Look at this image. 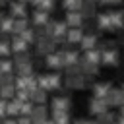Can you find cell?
Here are the masks:
<instances>
[{"mask_svg":"<svg viewBox=\"0 0 124 124\" xmlns=\"http://www.w3.org/2000/svg\"><path fill=\"white\" fill-rule=\"evenodd\" d=\"M62 81V76L52 72V74H43V76H37V85L39 89L43 91H50V89H56Z\"/></svg>","mask_w":124,"mask_h":124,"instance_id":"obj_1","label":"cell"},{"mask_svg":"<svg viewBox=\"0 0 124 124\" xmlns=\"http://www.w3.org/2000/svg\"><path fill=\"white\" fill-rule=\"evenodd\" d=\"M101 62L107 66H116L118 64V52L114 48V43H107L105 48L101 50Z\"/></svg>","mask_w":124,"mask_h":124,"instance_id":"obj_2","label":"cell"},{"mask_svg":"<svg viewBox=\"0 0 124 124\" xmlns=\"http://www.w3.org/2000/svg\"><path fill=\"white\" fill-rule=\"evenodd\" d=\"M54 48H56V43L50 37H37V52L39 54L48 56L50 52H54Z\"/></svg>","mask_w":124,"mask_h":124,"instance_id":"obj_3","label":"cell"},{"mask_svg":"<svg viewBox=\"0 0 124 124\" xmlns=\"http://www.w3.org/2000/svg\"><path fill=\"white\" fill-rule=\"evenodd\" d=\"M72 107V101L68 95H56L52 99V112H68Z\"/></svg>","mask_w":124,"mask_h":124,"instance_id":"obj_4","label":"cell"},{"mask_svg":"<svg viewBox=\"0 0 124 124\" xmlns=\"http://www.w3.org/2000/svg\"><path fill=\"white\" fill-rule=\"evenodd\" d=\"M64 83L70 89H81V87H85V76L83 74H66Z\"/></svg>","mask_w":124,"mask_h":124,"instance_id":"obj_5","label":"cell"},{"mask_svg":"<svg viewBox=\"0 0 124 124\" xmlns=\"http://www.w3.org/2000/svg\"><path fill=\"white\" fill-rule=\"evenodd\" d=\"M108 107H124V93L122 89H110L108 95L105 97Z\"/></svg>","mask_w":124,"mask_h":124,"instance_id":"obj_6","label":"cell"},{"mask_svg":"<svg viewBox=\"0 0 124 124\" xmlns=\"http://www.w3.org/2000/svg\"><path fill=\"white\" fill-rule=\"evenodd\" d=\"M29 118H31V124H43L48 118L46 116V107L45 105H35L31 114H29Z\"/></svg>","mask_w":124,"mask_h":124,"instance_id":"obj_7","label":"cell"},{"mask_svg":"<svg viewBox=\"0 0 124 124\" xmlns=\"http://www.w3.org/2000/svg\"><path fill=\"white\" fill-rule=\"evenodd\" d=\"M66 33H68V25H66L64 21H54V27H52V35H50V39H52L54 43H60V41L66 39Z\"/></svg>","mask_w":124,"mask_h":124,"instance_id":"obj_8","label":"cell"},{"mask_svg":"<svg viewBox=\"0 0 124 124\" xmlns=\"http://www.w3.org/2000/svg\"><path fill=\"white\" fill-rule=\"evenodd\" d=\"M45 64H46L48 68H52V70H60V68H64L62 52H60V50H54V52H50V54L45 58Z\"/></svg>","mask_w":124,"mask_h":124,"instance_id":"obj_9","label":"cell"},{"mask_svg":"<svg viewBox=\"0 0 124 124\" xmlns=\"http://www.w3.org/2000/svg\"><path fill=\"white\" fill-rule=\"evenodd\" d=\"M10 16H12L14 19L27 17V4H25V2H12V4H10Z\"/></svg>","mask_w":124,"mask_h":124,"instance_id":"obj_10","label":"cell"},{"mask_svg":"<svg viewBox=\"0 0 124 124\" xmlns=\"http://www.w3.org/2000/svg\"><path fill=\"white\" fill-rule=\"evenodd\" d=\"M89 110L93 112V114H103V112H107L108 110V105H107V101L105 99H97V97H93L91 101H89Z\"/></svg>","mask_w":124,"mask_h":124,"instance_id":"obj_11","label":"cell"},{"mask_svg":"<svg viewBox=\"0 0 124 124\" xmlns=\"http://www.w3.org/2000/svg\"><path fill=\"white\" fill-rule=\"evenodd\" d=\"M62 60H64V68H72L79 64V54L76 50H62Z\"/></svg>","mask_w":124,"mask_h":124,"instance_id":"obj_12","label":"cell"},{"mask_svg":"<svg viewBox=\"0 0 124 124\" xmlns=\"http://www.w3.org/2000/svg\"><path fill=\"white\" fill-rule=\"evenodd\" d=\"M83 27H70L68 29V33H66V41L70 43V45H76V43H79L81 39H83Z\"/></svg>","mask_w":124,"mask_h":124,"instance_id":"obj_13","label":"cell"},{"mask_svg":"<svg viewBox=\"0 0 124 124\" xmlns=\"http://www.w3.org/2000/svg\"><path fill=\"white\" fill-rule=\"evenodd\" d=\"M64 23L70 25V27H81V23H83V16H81L79 12H66V19H64Z\"/></svg>","mask_w":124,"mask_h":124,"instance_id":"obj_14","label":"cell"},{"mask_svg":"<svg viewBox=\"0 0 124 124\" xmlns=\"http://www.w3.org/2000/svg\"><path fill=\"white\" fill-rule=\"evenodd\" d=\"M110 89H112V87H110V83H107V81L95 83V85H93V97H97V99H105V97L108 95Z\"/></svg>","mask_w":124,"mask_h":124,"instance_id":"obj_15","label":"cell"},{"mask_svg":"<svg viewBox=\"0 0 124 124\" xmlns=\"http://www.w3.org/2000/svg\"><path fill=\"white\" fill-rule=\"evenodd\" d=\"M10 46H12V52H16V54L27 52V43H25L19 35H14V39L10 41Z\"/></svg>","mask_w":124,"mask_h":124,"instance_id":"obj_16","label":"cell"},{"mask_svg":"<svg viewBox=\"0 0 124 124\" xmlns=\"http://www.w3.org/2000/svg\"><path fill=\"white\" fill-rule=\"evenodd\" d=\"M108 17H110V29L120 27V25L124 23V12H122V10H112V12H108Z\"/></svg>","mask_w":124,"mask_h":124,"instance_id":"obj_17","label":"cell"},{"mask_svg":"<svg viewBox=\"0 0 124 124\" xmlns=\"http://www.w3.org/2000/svg\"><path fill=\"white\" fill-rule=\"evenodd\" d=\"M79 45H81V48H85V52L87 50H93L97 46V35H93V33L83 35V39L79 41Z\"/></svg>","mask_w":124,"mask_h":124,"instance_id":"obj_18","label":"cell"},{"mask_svg":"<svg viewBox=\"0 0 124 124\" xmlns=\"http://www.w3.org/2000/svg\"><path fill=\"white\" fill-rule=\"evenodd\" d=\"M95 10H97L95 2L87 0V2H83V4H81V10H79V14H81V16H83V19H85V17H93V16H95Z\"/></svg>","mask_w":124,"mask_h":124,"instance_id":"obj_19","label":"cell"},{"mask_svg":"<svg viewBox=\"0 0 124 124\" xmlns=\"http://www.w3.org/2000/svg\"><path fill=\"white\" fill-rule=\"evenodd\" d=\"M31 19H33V23L37 25V27H41V25H45L50 17H48V14L46 12H41V10H35L33 12V16H31Z\"/></svg>","mask_w":124,"mask_h":124,"instance_id":"obj_20","label":"cell"},{"mask_svg":"<svg viewBox=\"0 0 124 124\" xmlns=\"http://www.w3.org/2000/svg\"><path fill=\"white\" fill-rule=\"evenodd\" d=\"M83 60H85V62H89V64H93V66H97V64L101 62V50H99V48L87 50V52H85V56H83Z\"/></svg>","mask_w":124,"mask_h":124,"instance_id":"obj_21","label":"cell"},{"mask_svg":"<svg viewBox=\"0 0 124 124\" xmlns=\"http://www.w3.org/2000/svg\"><path fill=\"white\" fill-rule=\"evenodd\" d=\"M79 70H81V74L87 78V76H95L99 70H97V66H93V64H89V62H85L83 58H79Z\"/></svg>","mask_w":124,"mask_h":124,"instance_id":"obj_22","label":"cell"},{"mask_svg":"<svg viewBox=\"0 0 124 124\" xmlns=\"http://www.w3.org/2000/svg\"><path fill=\"white\" fill-rule=\"evenodd\" d=\"M0 33H14V17L4 16L0 21Z\"/></svg>","mask_w":124,"mask_h":124,"instance_id":"obj_23","label":"cell"},{"mask_svg":"<svg viewBox=\"0 0 124 124\" xmlns=\"http://www.w3.org/2000/svg\"><path fill=\"white\" fill-rule=\"evenodd\" d=\"M29 99H31V103L33 105H43L45 101H46V91H43V89H35L31 95H29Z\"/></svg>","mask_w":124,"mask_h":124,"instance_id":"obj_24","label":"cell"},{"mask_svg":"<svg viewBox=\"0 0 124 124\" xmlns=\"http://www.w3.org/2000/svg\"><path fill=\"white\" fill-rule=\"evenodd\" d=\"M19 110H21V103H19V101L12 99V101L6 103V114H8V116H16V114H19Z\"/></svg>","mask_w":124,"mask_h":124,"instance_id":"obj_25","label":"cell"},{"mask_svg":"<svg viewBox=\"0 0 124 124\" xmlns=\"http://www.w3.org/2000/svg\"><path fill=\"white\" fill-rule=\"evenodd\" d=\"M25 64H31V54H29V52H19V54H16V58H14V68L25 66Z\"/></svg>","mask_w":124,"mask_h":124,"instance_id":"obj_26","label":"cell"},{"mask_svg":"<svg viewBox=\"0 0 124 124\" xmlns=\"http://www.w3.org/2000/svg\"><path fill=\"white\" fill-rule=\"evenodd\" d=\"M52 122L54 124H72L68 112H52Z\"/></svg>","mask_w":124,"mask_h":124,"instance_id":"obj_27","label":"cell"},{"mask_svg":"<svg viewBox=\"0 0 124 124\" xmlns=\"http://www.w3.org/2000/svg\"><path fill=\"white\" fill-rule=\"evenodd\" d=\"M81 0H68V2H64L62 4V8L66 10V12H79L81 10Z\"/></svg>","mask_w":124,"mask_h":124,"instance_id":"obj_28","label":"cell"},{"mask_svg":"<svg viewBox=\"0 0 124 124\" xmlns=\"http://www.w3.org/2000/svg\"><path fill=\"white\" fill-rule=\"evenodd\" d=\"M25 29H27V17L14 19V35H21Z\"/></svg>","mask_w":124,"mask_h":124,"instance_id":"obj_29","label":"cell"},{"mask_svg":"<svg viewBox=\"0 0 124 124\" xmlns=\"http://www.w3.org/2000/svg\"><path fill=\"white\" fill-rule=\"evenodd\" d=\"M14 97H16V87H14V85L0 87V99H4V101H6V99H10V101H12Z\"/></svg>","mask_w":124,"mask_h":124,"instance_id":"obj_30","label":"cell"},{"mask_svg":"<svg viewBox=\"0 0 124 124\" xmlns=\"http://www.w3.org/2000/svg\"><path fill=\"white\" fill-rule=\"evenodd\" d=\"M14 72V62L8 58H0V74H12Z\"/></svg>","mask_w":124,"mask_h":124,"instance_id":"obj_31","label":"cell"},{"mask_svg":"<svg viewBox=\"0 0 124 124\" xmlns=\"http://www.w3.org/2000/svg\"><path fill=\"white\" fill-rule=\"evenodd\" d=\"M54 8V2L52 0H43V2H35V10H41V12H50Z\"/></svg>","mask_w":124,"mask_h":124,"instance_id":"obj_32","label":"cell"},{"mask_svg":"<svg viewBox=\"0 0 124 124\" xmlns=\"http://www.w3.org/2000/svg\"><path fill=\"white\" fill-rule=\"evenodd\" d=\"M97 23H99V27H103V29H110V17H108V12L99 14V16H97Z\"/></svg>","mask_w":124,"mask_h":124,"instance_id":"obj_33","label":"cell"},{"mask_svg":"<svg viewBox=\"0 0 124 124\" xmlns=\"http://www.w3.org/2000/svg\"><path fill=\"white\" fill-rule=\"evenodd\" d=\"M16 72H17V78H27V76H31V74H33V64L17 66V68H16Z\"/></svg>","mask_w":124,"mask_h":124,"instance_id":"obj_34","label":"cell"},{"mask_svg":"<svg viewBox=\"0 0 124 124\" xmlns=\"http://www.w3.org/2000/svg\"><path fill=\"white\" fill-rule=\"evenodd\" d=\"M35 35H37V31H35V29H31V27H27V29H25V31H23V33H21L19 37H21V39H23V41H25V43L29 45V43L37 41V39H35Z\"/></svg>","mask_w":124,"mask_h":124,"instance_id":"obj_35","label":"cell"},{"mask_svg":"<svg viewBox=\"0 0 124 124\" xmlns=\"http://www.w3.org/2000/svg\"><path fill=\"white\" fill-rule=\"evenodd\" d=\"M112 122H114V114L110 110L99 114V118H97V124H112Z\"/></svg>","mask_w":124,"mask_h":124,"instance_id":"obj_36","label":"cell"},{"mask_svg":"<svg viewBox=\"0 0 124 124\" xmlns=\"http://www.w3.org/2000/svg\"><path fill=\"white\" fill-rule=\"evenodd\" d=\"M10 52H12L10 41H8V39H0V58H6Z\"/></svg>","mask_w":124,"mask_h":124,"instance_id":"obj_37","label":"cell"},{"mask_svg":"<svg viewBox=\"0 0 124 124\" xmlns=\"http://www.w3.org/2000/svg\"><path fill=\"white\" fill-rule=\"evenodd\" d=\"M14 83H16V78H14V74H0V87L14 85Z\"/></svg>","mask_w":124,"mask_h":124,"instance_id":"obj_38","label":"cell"},{"mask_svg":"<svg viewBox=\"0 0 124 124\" xmlns=\"http://www.w3.org/2000/svg\"><path fill=\"white\" fill-rule=\"evenodd\" d=\"M16 122H17V124H31V118H29V116H19Z\"/></svg>","mask_w":124,"mask_h":124,"instance_id":"obj_39","label":"cell"},{"mask_svg":"<svg viewBox=\"0 0 124 124\" xmlns=\"http://www.w3.org/2000/svg\"><path fill=\"white\" fill-rule=\"evenodd\" d=\"M6 103H8V101H4V99H0V118H2L4 114H6Z\"/></svg>","mask_w":124,"mask_h":124,"instance_id":"obj_40","label":"cell"},{"mask_svg":"<svg viewBox=\"0 0 124 124\" xmlns=\"http://www.w3.org/2000/svg\"><path fill=\"white\" fill-rule=\"evenodd\" d=\"M0 124H17V122H16V118H6V120L0 122Z\"/></svg>","mask_w":124,"mask_h":124,"instance_id":"obj_41","label":"cell"},{"mask_svg":"<svg viewBox=\"0 0 124 124\" xmlns=\"http://www.w3.org/2000/svg\"><path fill=\"white\" fill-rule=\"evenodd\" d=\"M43 124H54V122H52V118H46V120H45Z\"/></svg>","mask_w":124,"mask_h":124,"instance_id":"obj_42","label":"cell"},{"mask_svg":"<svg viewBox=\"0 0 124 124\" xmlns=\"http://www.w3.org/2000/svg\"><path fill=\"white\" fill-rule=\"evenodd\" d=\"M74 124H85V120H81V118H79V120H76Z\"/></svg>","mask_w":124,"mask_h":124,"instance_id":"obj_43","label":"cell"},{"mask_svg":"<svg viewBox=\"0 0 124 124\" xmlns=\"http://www.w3.org/2000/svg\"><path fill=\"white\" fill-rule=\"evenodd\" d=\"M120 116H122V118H124V107H122V108H120Z\"/></svg>","mask_w":124,"mask_h":124,"instance_id":"obj_44","label":"cell"},{"mask_svg":"<svg viewBox=\"0 0 124 124\" xmlns=\"http://www.w3.org/2000/svg\"><path fill=\"white\" fill-rule=\"evenodd\" d=\"M118 124H124V118H122V116H120V120H118Z\"/></svg>","mask_w":124,"mask_h":124,"instance_id":"obj_45","label":"cell"},{"mask_svg":"<svg viewBox=\"0 0 124 124\" xmlns=\"http://www.w3.org/2000/svg\"><path fill=\"white\" fill-rule=\"evenodd\" d=\"M85 124H97V122H89V120H85Z\"/></svg>","mask_w":124,"mask_h":124,"instance_id":"obj_46","label":"cell"},{"mask_svg":"<svg viewBox=\"0 0 124 124\" xmlns=\"http://www.w3.org/2000/svg\"><path fill=\"white\" fill-rule=\"evenodd\" d=\"M2 17H4V16H2V14H0V21H2Z\"/></svg>","mask_w":124,"mask_h":124,"instance_id":"obj_47","label":"cell"},{"mask_svg":"<svg viewBox=\"0 0 124 124\" xmlns=\"http://www.w3.org/2000/svg\"><path fill=\"white\" fill-rule=\"evenodd\" d=\"M122 93H124V85H122Z\"/></svg>","mask_w":124,"mask_h":124,"instance_id":"obj_48","label":"cell"},{"mask_svg":"<svg viewBox=\"0 0 124 124\" xmlns=\"http://www.w3.org/2000/svg\"><path fill=\"white\" fill-rule=\"evenodd\" d=\"M112 124H116V122H112Z\"/></svg>","mask_w":124,"mask_h":124,"instance_id":"obj_49","label":"cell"}]
</instances>
